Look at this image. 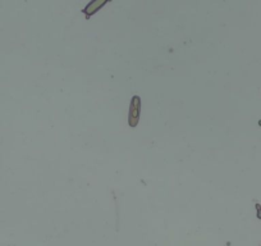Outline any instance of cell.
Wrapping results in <instances>:
<instances>
[{
  "mask_svg": "<svg viewBox=\"0 0 261 246\" xmlns=\"http://www.w3.org/2000/svg\"><path fill=\"white\" fill-rule=\"evenodd\" d=\"M110 2H112V0H91L81 12L85 14V18L90 19L92 16H95L100 9H102L108 3H110Z\"/></svg>",
  "mask_w": 261,
  "mask_h": 246,
  "instance_id": "2",
  "label": "cell"
},
{
  "mask_svg": "<svg viewBox=\"0 0 261 246\" xmlns=\"http://www.w3.org/2000/svg\"><path fill=\"white\" fill-rule=\"evenodd\" d=\"M141 117V97L139 95H134L129 103V110H128V126L135 129L140 123Z\"/></svg>",
  "mask_w": 261,
  "mask_h": 246,
  "instance_id": "1",
  "label": "cell"
},
{
  "mask_svg": "<svg viewBox=\"0 0 261 246\" xmlns=\"http://www.w3.org/2000/svg\"><path fill=\"white\" fill-rule=\"evenodd\" d=\"M256 217L258 218V219H261V205L260 204H256Z\"/></svg>",
  "mask_w": 261,
  "mask_h": 246,
  "instance_id": "3",
  "label": "cell"
}]
</instances>
